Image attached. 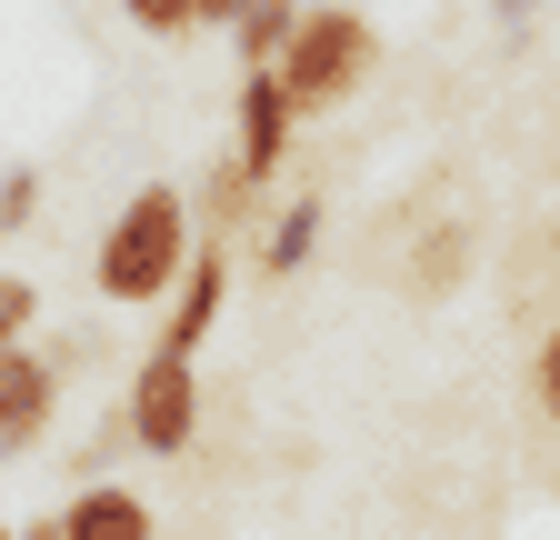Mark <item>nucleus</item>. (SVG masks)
Returning <instances> with one entry per match:
<instances>
[{
	"label": "nucleus",
	"mask_w": 560,
	"mask_h": 540,
	"mask_svg": "<svg viewBox=\"0 0 560 540\" xmlns=\"http://www.w3.org/2000/svg\"><path fill=\"white\" fill-rule=\"evenodd\" d=\"M31 320H40V281L31 270H0V341H31Z\"/></svg>",
	"instance_id": "9d476101"
},
{
	"label": "nucleus",
	"mask_w": 560,
	"mask_h": 540,
	"mask_svg": "<svg viewBox=\"0 0 560 540\" xmlns=\"http://www.w3.org/2000/svg\"><path fill=\"white\" fill-rule=\"evenodd\" d=\"M530 390H540V421L560 431V330L540 341V361H530Z\"/></svg>",
	"instance_id": "9b49d317"
},
{
	"label": "nucleus",
	"mask_w": 560,
	"mask_h": 540,
	"mask_svg": "<svg viewBox=\"0 0 560 540\" xmlns=\"http://www.w3.org/2000/svg\"><path fill=\"white\" fill-rule=\"evenodd\" d=\"M371 71H381V21H371V11H301V40H291V60H280L291 120L340 110Z\"/></svg>",
	"instance_id": "f03ea898"
},
{
	"label": "nucleus",
	"mask_w": 560,
	"mask_h": 540,
	"mask_svg": "<svg viewBox=\"0 0 560 540\" xmlns=\"http://www.w3.org/2000/svg\"><path fill=\"white\" fill-rule=\"evenodd\" d=\"M301 40V0H250V11L231 21V50H241V71H280Z\"/></svg>",
	"instance_id": "1a4fd4ad"
},
{
	"label": "nucleus",
	"mask_w": 560,
	"mask_h": 540,
	"mask_svg": "<svg viewBox=\"0 0 560 540\" xmlns=\"http://www.w3.org/2000/svg\"><path fill=\"white\" fill-rule=\"evenodd\" d=\"M40 211V171H11V180H0V231H21Z\"/></svg>",
	"instance_id": "f8f14e48"
},
{
	"label": "nucleus",
	"mask_w": 560,
	"mask_h": 540,
	"mask_svg": "<svg viewBox=\"0 0 560 540\" xmlns=\"http://www.w3.org/2000/svg\"><path fill=\"white\" fill-rule=\"evenodd\" d=\"M221 301H231V250H190V270H180V291H171V310H161V351L171 361H200V341L221 330Z\"/></svg>",
	"instance_id": "423d86ee"
},
{
	"label": "nucleus",
	"mask_w": 560,
	"mask_h": 540,
	"mask_svg": "<svg viewBox=\"0 0 560 540\" xmlns=\"http://www.w3.org/2000/svg\"><path fill=\"white\" fill-rule=\"evenodd\" d=\"M50 421H60V351H31V341H21L11 371H0V460L40 450Z\"/></svg>",
	"instance_id": "20e7f679"
},
{
	"label": "nucleus",
	"mask_w": 560,
	"mask_h": 540,
	"mask_svg": "<svg viewBox=\"0 0 560 540\" xmlns=\"http://www.w3.org/2000/svg\"><path fill=\"white\" fill-rule=\"evenodd\" d=\"M60 540H161V510L130 481H70L60 501Z\"/></svg>",
	"instance_id": "0eeeda50"
},
{
	"label": "nucleus",
	"mask_w": 560,
	"mask_h": 540,
	"mask_svg": "<svg viewBox=\"0 0 560 540\" xmlns=\"http://www.w3.org/2000/svg\"><path fill=\"white\" fill-rule=\"evenodd\" d=\"M291 91H280V71H241V120H231V171L260 190L280 171V151H291Z\"/></svg>",
	"instance_id": "39448f33"
},
{
	"label": "nucleus",
	"mask_w": 560,
	"mask_h": 540,
	"mask_svg": "<svg viewBox=\"0 0 560 540\" xmlns=\"http://www.w3.org/2000/svg\"><path fill=\"white\" fill-rule=\"evenodd\" d=\"M0 540H21V520H0Z\"/></svg>",
	"instance_id": "2eb2a0df"
},
{
	"label": "nucleus",
	"mask_w": 560,
	"mask_h": 540,
	"mask_svg": "<svg viewBox=\"0 0 560 540\" xmlns=\"http://www.w3.org/2000/svg\"><path fill=\"white\" fill-rule=\"evenodd\" d=\"M120 431H130V450L180 460V450L200 441V371L151 341V351H140V371H130V390H120Z\"/></svg>",
	"instance_id": "7ed1b4c3"
},
{
	"label": "nucleus",
	"mask_w": 560,
	"mask_h": 540,
	"mask_svg": "<svg viewBox=\"0 0 560 540\" xmlns=\"http://www.w3.org/2000/svg\"><path fill=\"white\" fill-rule=\"evenodd\" d=\"M190 250H200L190 190H180V180H140V190L120 200V221L101 231V250H91V291H101L110 310H171Z\"/></svg>",
	"instance_id": "f257e3e1"
},
{
	"label": "nucleus",
	"mask_w": 560,
	"mask_h": 540,
	"mask_svg": "<svg viewBox=\"0 0 560 540\" xmlns=\"http://www.w3.org/2000/svg\"><path fill=\"white\" fill-rule=\"evenodd\" d=\"M320 231H330V200L320 190H291V200H280V221H270V240H260V281H291V270L320 250Z\"/></svg>",
	"instance_id": "6e6552de"
},
{
	"label": "nucleus",
	"mask_w": 560,
	"mask_h": 540,
	"mask_svg": "<svg viewBox=\"0 0 560 540\" xmlns=\"http://www.w3.org/2000/svg\"><path fill=\"white\" fill-rule=\"evenodd\" d=\"M21 540H60V510H40V520H21Z\"/></svg>",
	"instance_id": "ddd939ff"
},
{
	"label": "nucleus",
	"mask_w": 560,
	"mask_h": 540,
	"mask_svg": "<svg viewBox=\"0 0 560 540\" xmlns=\"http://www.w3.org/2000/svg\"><path fill=\"white\" fill-rule=\"evenodd\" d=\"M11 351H21V341H0V371H11Z\"/></svg>",
	"instance_id": "4468645a"
}]
</instances>
